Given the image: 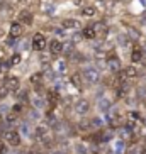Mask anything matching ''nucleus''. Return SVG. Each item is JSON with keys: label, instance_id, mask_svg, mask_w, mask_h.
Returning <instances> with one entry per match:
<instances>
[{"label": "nucleus", "instance_id": "nucleus-1", "mask_svg": "<svg viewBox=\"0 0 146 154\" xmlns=\"http://www.w3.org/2000/svg\"><path fill=\"white\" fill-rule=\"evenodd\" d=\"M80 75H82L83 83H87L88 86H95V85H99V82H100V73H99L97 68H94V66H87Z\"/></svg>", "mask_w": 146, "mask_h": 154}, {"label": "nucleus", "instance_id": "nucleus-2", "mask_svg": "<svg viewBox=\"0 0 146 154\" xmlns=\"http://www.w3.org/2000/svg\"><path fill=\"white\" fill-rule=\"evenodd\" d=\"M34 137H36L39 142L43 144H48L51 146V136H49V127L48 125H43V124H37L36 129H34Z\"/></svg>", "mask_w": 146, "mask_h": 154}, {"label": "nucleus", "instance_id": "nucleus-3", "mask_svg": "<svg viewBox=\"0 0 146 154\" xmlns=\"http://www.w3.org/2000/svg\"><path fill=\"white\" fill-rule=\"evenodd\" d=\"M4 140L9 146H12V147H19V146H21V142H22V136H21L17 131H5Z\"/></svg>", "mask_w": 146, "mask_h": 154}, {"label": "nucleus", "instance_id": "nucleus-4", "mask_svg": "<svg viewBox=\"0 0 146 154\" xmlns=\"http://www.w3.org/2000/svg\"><path fill=\"white\" fill-rule=\"evenodd\" d=\"M73 110H75L77 115H82L83 117V115H87L90 112V102L87 98H78L75 102V105H73Z\"/></svg>", "mask_w": 146, "mask_h": 154}, {"label": "nucleus", "instance_id": "nucleus-5", "mask_svg": "<svg viewBox=\"0 0 146 154\" xmlns=\"http://www.w3.org/2000/svg\"><path fill=\"white\" fill-rule=\"evenodd\" d=\"M31 46H32V49H34V51H43V49H44V48H46V37H44V34L36 32V34L32 36Z\"/></svg>", "mask_w": 146, "mask_h": 154}, {"label": "nucleus", "instance_id": "nucleus-6", "mask_svg": "<svg viewBox=\"0 0 146 154\" xmlns=\"http://www.w3.org/2000/svg\"><path fill=\"white\" fill-rule=\"evenodd\" d=\"M107 68H109L110 73H114V75H117L122 69V64H121V61H119V58L116 54H110L107 58Z\"/></svg>", "mask_w": 146, "mask_h": 154}, {"label": "nucleus", "instance_id": "nucleus-7", "mask_svg": "<svg viewBox=\"0 0 146 154\" xmlns=\"http://www.w3.org/2000/svg\"><path fill=\"white\" fill-rule=\"evenodd\" d=\"M4 85L7 86V90H9V91H19V88H21V80H19V76L10 75V76L5 80Z\"/></svg>", "mask_w": 146, "mask_h": 154}, {"label": "nucleus", "instance_id": "nucleus-8", "mask_svg": "<svg viewBox=\"0 0 146 154\" xmlns=\"http://www.w3.org/2000/svg\"><path fill=\"white\" fill-rule=\"evenodd\" d=\"M122 75L128 82H132V80H136V78L139 76V71H138L136 66H128V68L122 69Z\"/></svg>", "mask_w": 146, "mask_h": 154}, {"label": "nucleus", "instance_id": "nucleus-9", "mask_svg": "<svg viewBox=\"0 0 146 154\" xmlns=\"http://www.w3.org/2000/svg\"><path fill=\"white\" fill-rule=\"evenodd\" d=\"M49 51H51V54L59 56L61 51H63V42L59 41V39H51L49 41Z\"/></svg>", "mask_w": 146, "mask_h": 154}, {"label": "nucleus", "instance_id": "nucleus-10", "mask_svg": "<svg viewBox=\"0 0 146 154\" xmlns=\"http://www.w3.org/2000/svg\"><path fill=\"white\" fill-rule=\"evenodd\" d=\"M61 27L68 29V31H77V29H80V22H78L77 19H65L63 22H61Z\"/></svg>", "mask_w": 146, "mask_h": 154}, {"label": "nucleus", "instance_id": "nucleus-11", "mask_svg": "<svg viewBox=\"0 0 146 154\" xmlns=\"http://www.w3.org/2000/svg\"><path fill=\"white\" fill-rule=\"evenodd\" d=\"M22 32H24V26L21 22H14L12 26H10V37H19V36H22Z\"/></svg>", "mask_w": 146, "mask_h": 154}, {"label": "nucleus", "instance_id": "nucleus-12", "mask_svg": "<svg viewBox=\"0 0 146 154\" xmlns=\"http://www.w3.org/2000/svg\"><path fill=\"white\" fill-rule=\"evenodd\" d=\"M31 102H32V107H34V110H43L46 107V100H44V97H39V95H34L31 98Z\"/></svg>", "mask_w": 146, "mask_h": 154}, {"label": "nucleus", "instance_id": "nucleus-13", "mask_svg": "<svg viewBox=\"0 0 146 154\" xmlns=\"http://www.w3.org/2000/svg\"><path fill=\"white\" fill-rule=\"evenodd\" d=\"M17 132L21 134V136H24V137H34V132H32L31 124H29V122H22V124H21V129H19Z\"/></svg>", "mask_w": 146, "mask_h": 154}, {"label": "nucleus", "instance_id": "nucleus-14", "mask_svg": "<svg viewBox=\"0 0 146 154\" xmlns=\"http://www.w3.org/2000/svg\"><path fill=\"white\" fill-rule=\"evenodd\" d=\"M70 82H71V85L77 88V90H82L83 88V80H82V75L80 73H73L71 76H70Z\"/></svg>", "mask_w": 146, "mask_h": 154}, {"label": "nucleus", "instance_id": "nucleus-15", "mask_svg": "<svg viewBox=\"0 0 146 154\" xmlns=\"http://www.w3.org/2000/svg\"><path fill=\"white\" fill-rule=\"evenodd\" d=\"M43 78H44V75H43L41 71H36V73H32V75H31L29 82H31L32 85L36 86V88H39V86L43 85Z\"/></svg>", "mask_w": 146, "mask_h": 154}, {"label": "nucleus", "instance_id": "nucleus-16", "mask_svg": "<svg viewBox=\"0 0 146 154\" xmlns=\"http://www.w3.org/2000/svg\"><path fill=\"white\" fill-rule=\"evenodd\" d=\"M80 14H82L83 17H87V19H92V17L97 15V9L94 7V5H85V7H82V12H80Z\"/></svg>", "mask_w": 146, "mask_h": 154}, {"label": "nucleus", "instance_id": "nucleus-17", "mask_svg": "<svg viewBox=\"0 0 146 154\" xmlns=\"http://www.w3.org/2000/svg\"><path fill=\"white\" fill-rule=\"evenodd\" d=\"M109 109H112V103H110L109 98H105V97H100V100H99V110H100L102 113H105Z\"/></svg>", "mask_w": 146, "mask_h": 154}, {"label": "nucleus", "instance_id": "nucleus-18", "mask_svg": "<svg viewBox=\"0 0 146 154\" xmlns=\"http://www.w3.org/2000/svg\"><path fill=\"white\" fill-rule=\"evenodd\" d=\"M131 59H132V63H141L143 61V51L139 49V48H134L131 53Z\"/></svg>", "mask_w": 146, "mask_h": 154}, {"label": "nucleus", "instance_id": "nucleus-19", "mask_svg": "<svg viewBox=\"0 0 146 154\" xmlns=\"http://www.w3.org/2000/svg\"><path fill=\"white\" fill-rule=\"evenodd\" d=\"M19 15H21V24H32V14L29 10H22Z\"/></svg>", "mask_w": 146, "mask_h": 154}, {"label": "nucleus", "instance_id": "nucleus-20", "mask_svg": "<svg viewBox=\"0 0 146 154\" xmlns=\"http://www.w3.org/2000/svg\"><path fill=\"white\" fill-rule=\"evenodd\" d=\"M4 120H5V124H7V125H15V122H17V115H15V113H12V112H9L4 117Z\"/></svg>", "mask_w": 146, "mask_h": 154}, {"label": "nucleus", "instance_id": "nucleus-21", "mask_svg": "<svg viewBox=\"0 0 146 154\" xmlns=\"http://www.w3.org/2000/svg\"><path fill=\"white\" fill-rule=\"evenodd\" d=\"M82 34H83V37H85V39H94V37H95V29L94 27H85L82 31Z\"/></svg>", "mask_w": 146, "mask_h": 154}, {"label": "nucleus", "instance_id": "nucleus-22", "mask_svg": "<svg viewBox=\"0 0 146 154\" xmlns=\"http://www.w3.org/2000/svg\"><path fill=\"white\" fill-rule=\"evenodd\" d=\"M21 61H22V56H21V53H14V54L10 56V64H12V66H17Z\"/></svg>", "mask_w": 146, "mask_h": 154}, {"label": "nucleus", "instance_id": "nucleus-23", "mask_svg": "<svg viewBox=\"0 0 146 154\" xmlns=\"http://www.w3.org/2000/svg\"><path fill=\"white\" fill-rule=\"evenodd\" d=\"M55 71L56 73H65L66 71V63H65V61H58V63L55 64Z\"/></svg>", "mask_w": 146, "mask_h": 154}, {"label": "nucleus", "instance_id": "nucleus-24", "mask_svg": "<svg viewBox=\"0 0 146 154\" xmlns=\"http://www.w3.org/2000/svg\"><path fill=\"white\" fill-rule=\"evenodd\" d=\"M9 93H10V91L7 90V86H5V85H0V100H5L7 97H9Z\"/></svg>", "mask_w": 146, "mask_h": 154}, {"label": "nucleus", "instance_id": "nucleus-25", "mask_svg": "<svg viewBox=\"0 0 146 154\" xmlns=\"http://www.w3.org/2000/svg\"><path fill=\"white\" fill-rule=\"evenodd\" d=\"M12 113H15V115H19V113H22V103H15L14 107H12Z\"/></svg>", "mask_w": 146, "mask_h": 154}, {"label": "nucleus", "instance_id": "nucleus-26", "mask_svg": "<svg viewBox=\"0 0 146 154\" xmlns=\"http://www.w3.org/2000/svg\"><path fill=\"white\" fill-rule=\"evenodd\" d=\"M9 107H7V105H0V117L4 119L5 115H7V113H9Z\"/></svg>", "mask_w": 146, "mask_h": 154}, {"label": "nucleus", "instance_id": "nucleus-27", "mask_svg": "<svg viewBox=\"0 0 146 154\" xmlns=\"http://www.w3.org/2000/svg\"><path fill=\"white\" fill-rule=\"evenodd\" d=\"M77 154H87V149H85V146L83 144L77 146Z\"/></svg>", "mask_w": 146, "mask_h": 154}, {"label": "nucleus", "instance_id": "nucleus-28", "mask_svg": "<svg viewBox=\"0 0 146 154\" xmlns=\"http://www.w3.org/2000/svg\"><path fill=\"white\" fill-rule=\"evenodd\" d=\"M7 151H9V149H7V146L0 140V154H7Z\"/></svg>", "mask_w": 146, "mask_h": 154}, {"label": "nucleus", "instance_id": "nucleus-29", "mask_svg": "<svg viewBox=\"0 0 146 154\" xmlns=\"http://www.w3.org/2000/svg\"><path fill=\"white\" fill-rule=\"evenodd\" d=\"M4 7H5V4H4V2H2V0H0V10L4 9Z\"/></svg>", "mask_w": 146, "mask_h": 154}, {"label": "nucleus", "instance_id": "nucleus-30", "mask_svg": "<svg viewBox=\"0 0 146 154\" xmlns=\"http://www.w3.org/2000/svg\"><path fill=\"white\" fill-rule=\"evenodd\" d=\"M0 37H2V32H0Z\"/></svg>", "mask_w": 146, "mask_h": 154}]
</instances>
